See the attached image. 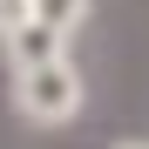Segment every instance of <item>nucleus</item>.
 Masks as SVG:
<instances>
[{"label":"nucleus","mask_w":149,"mask_h":149,"mask_svg":"<svg viewBox=\"0 0 149 149\" xmlns=\"http://www.w3.org/2000/svg\"><path fill=\"white\" fill-rule=\"evenodd\" d=\"M14 109L27 122H74L81 115V74H74L68 54H47L14 68Z\"/></svg>","instance_id":"f257e3e1"},{"label":"nucleus","mask_w":149,"mask_h":149,"mask_svg":"<svg viewBox=\"0 0 149 149\" xmlns=\"http://www.w3.org/2000/svg\"><path fill=\"white\" fill-rule=\"evenodd\" d=\"M7 54H14V68H27V61H47V54H68V34L41 27V20L27 14V20H20V27L7 34Z\"/></svg>","instance_id":"f03ea898"},{"label":"nucleus","mask_w":149,"mask_h":149,"mask_svg":"<svg viewBox=\"0 0 149 149\" xmlns=\"http://www.w3.org/2000/svg\"><path fill=\"white\" fill-rule=\"evenodd\" d=\"M27 14L41 20V27H54V34H74L88 20V0H27Z\"/></svg>","instance_id":"7ed1b4c3"},{"label":"nucleus","mask_w":149,"mask_h":149,"mask_svg":"<svg viewBox=\"0 0 149 149\" xmlns=\"http://www.w3.org/2000/svg\"><path fill=\"white\" fill-rule=\"evenodd\" d=\"M20 20H27V0H0V41H7Z\"/></svg>","instance_id":"20e7f679"},{"label":"nucleus","mask_w":149,"mask_h":149,"mask_svg":"<svg viewBox=\"0 0 149 149\" xmlns=\"http://www.w3.org/2000/svg\"><path fill=\"white\" fill-rule=\"evenodd\" d=\"M115 149H149V142H115Z\"/></svg>","instance_id":"39448f33"}]
</instances>
